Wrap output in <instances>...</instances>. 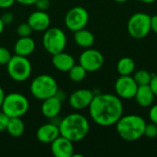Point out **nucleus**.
I'll use <instances>...</instances> for the list:
<instances>
[{"label":"nucleus","mask_w":157,"mask_h":157,"mask_svg":"<svg viewBox=\"0 0 157 157\" xmlns=\"http://www.w3.org/2000/svg\"><path fill=\"white\" fill-rule=\"evenodd\" d=\"M91 120L102 127L115 125L123 115V104L117 95H95L89 107Z\"/></svg>","instance_id":"f257e3e1"},{"label":"nucleus","mask_w":157,"mask_h":157,"mask_svg":"<svg viewBox=\"0 0 157 157\" xmlns=\"http://www.w3.org/2000/svg\"><path fill=\"white\" fill-rule=\"evenodd\" d=\"M60 135L73 143L84 140L89 133L90 125L88 120L82 114L71 113L62 119L59 123Z\"/></svg>","instance_id":"f03ea898"},{"label":"nucleus","mask_w":157,"mask_h":157,"mask_svg":"<svg viewBox=\"0 0 157 157\" xmlns=\"http://www.w3.org/2000/svg\"><path fill=\"white\" fill-rule=\"evenodd\" d=\"M115 125L117 133L122 140L134 142L144 136L146 121L139 115L129 114L122 115Z\"/></svg>","instance_id":"7ed1b4c3"},{"label":"nucleus","mask_w":157,"mask_h":157,"mask_svg":"<svg viewBox=\"0 0 157 157\" xmlns=\"http://www.w3.org/2000/svg\"><path fill=\"white\" fill-rule=\"evenodd\" d=\"M29 90L35 98L42 101L48 98L55 96L59 87L56 80L52 75H40L31 81Z\"/></svg>","instance_id":"20e7f679"},{"label":"nucleus","mask_w":157,"mask_h":157,"mask_svg":"<svg viewBox=\"0 0 157 157\" xmlns=\"http://www.w3.org/2000/svg\"><path fill=\"white\" fill-rule=\"evenodd\" d=\"M29 99L20 93L6 95L1 106V111L9 118H21L29 111Z\"/></svg>","instance_id":"39448f33"},{"label":"nucleus","mask_w":157,"mask_h":157,"mask_svg":"<svg viewBox=\"0 0 157 157\" xmlns=\"http://www.w3.org/2000/svg\"><path fill=\"white\" fill-rule=\"evenodd\" d=\"M6 71L12 80L24 82L31 75L32 65L28 57L15 54L6 63Z\"/></svg>","instance_id":"423d86ee"},{"label":"nucleus","mask_w":157,"mask_h":157,"mask_svg":"<svg viewBox=\"0 0 157 157\" xmlns=\"http://www.w3.org/2000/svg\"><path fill=\"white\" fill-rule=\"evenodd\" d=\"M67 44V37L64 31L59 28H49L42 36V45L47 52L53 55L63 52Z\"/></svg>","instance_id":"0eeeda50"},{"label":"nucleus","mask_w":157,"mask_h":157,"mask_svg":"<svg viewBox=\"0 0 157 157\" xmlns=\"http://www.w3.org/2000/svg\"><path fill=\"white\" fill-rule=\"evenodd\" d=\"M127 29L133 39L145 38L151 31V16L143 12L133 14L128 20Z\"/></svg>","instance_id":"6e6552de"},{"label":"nucleus","mask_w":157,"mask_h":157,"mask_svg":"<svg viewBox=\"0 0 157 157\" xmlns=\"http://www.w3.org/2000/svg\"><path fill=\"white\" fill-rule=\"evenodd\" d=\"M89 20V14L83 6H74L69 9L64 17V24L66 28L75 32L85 29Z\"/></svg>","instance_id":"1a4fd4ad"},{"label":"nucleus","mask_w":157,"mask_h":157,"mask_svg":"<svg viewBox=\"0 0 157 157\" xmlns=\"http://www.w3.org/2000/svg\"><path fill=\"white\" fill-rule=\"evenodd\" d=\"M79 64H81L86 72H97L104 64L103 54L92 48L86 49L79 57Z\"/></svg>","instance_id":"9d476101"},{"label":"nucleus","mask_w":157,"mask_h":157,"mask_svg":"<svg viewBox=\"0 0 157 157\" xmlns=\"http://www.w3.org/2000/svg\"><path fill=\"white\" fill-rule=\"evenodd\" d=\"M138 86H139L132 75H121L114 85L117 96L122 99L134 98Z\"/></svg>","instance_id":"9b49d317"},{"label":"nucleus","mask_w":157,"mask_h":157,"mask_svg":"<svg viewBox=\"0 0 157 157\" xmlns=\"http://www.w3.org/2000/svg\"><path fill=\"white\" fill-rule=\"evenodd\" d=\"M95 94L89 89H77L74 91L69 97V105L71 108L81 110L89 107Z\"/></svg>","instance_id":"f8f14e48"},{"label":"nucleus","mask_w":157,"mask_h":157,"mask_svg":"<svg viewBox=\"0 0 157 157\" xmlns=\"http://www.w3.org/2000/svg\"><path fill=\"white\" fill-rule=\"evenodd\" d=\"M51 151L55 157H73L75 154L74 143L60 135L51 143Z\"/></svg>","instance_id":"ddd939ff"},{"label":"nucleus","mask_w":157,"mask_h":157,"mask_svg":"<svg viewBox=\"0 0 157 157\" xmlns=\"http://www.w3.org/2000/svg\"><path fill=\"white\" fill-rule=\"evenodd\" d=\"M62 105H63V99L60 98L57 95H55L42 100L40 111L44 117L52 120L58 117V115L62 110Z\"/></svg>","instance_id":"4468645a"},{"label":"nucleus","mask_w":157,"mask_h":157,"mask_svg":"<svg viewBox=\"0 0 157 157\" xmlns=\"http://www.w3.org/2000/svg\"><path fill=\"white\" fill-rule=\"evenodd\" d=\"M27 22L34 31H45L50 28L51 17L46 11L37 9L29 16Z\"/></svg>","instance_id":"2eb2a0df"},{"label":"nucleus","mask_w":157,"mask_h":157,"mask_svg":"<svg viewBox=\"0 0 157 157\" xmlns=\"http://www.w3.org/2000/svg\"><path fill=\"white\" fill-rule=\"evenodd\" d=\"M60 136L59 126L53 122L41 125L36 132V137L41 144H51Z\"/></svg>","instance_id":"dca6fc26"},{"label":"nucleus","mask_w":157,"mask_h":157,"mask_svg":"<svg viewBox=\"0 0 157 157\" xmlns=\"http://www.w3.org/2000/svg\"><path fill=\"white\" fill-rule=\"evenodd\" d=\"M52 63L55 69L63 73H68V71L75 64L74 57L64 52L53 54L52 58Z\"/></svg>","instance_id":"f3484780"},{"label":"nucleus","mask_w":157,"mask_h":157,"mask_svg":"<svg viewBox=\"0 0 157 157\" xmlns=\"http://www.w3.org/2000/svg\"><path fill=\"white\" fill-rule=\"evenodd\" d=\"M155 94L152 91L149 85L147 86H139L137 92L135 94V101L141 108H149L154 104Z\"/></svg>","instance_id":"a211bd4d"},{"label":"nucleus","mask_w":157,"mask_h":157,"mask_svg":"<svg viewBox=\"0 0 157 157\" xmlns=\"http://www.w3.org/2000/svg\"><path fill=\"white\" fill-rule=\"evenodd\" d=\"M35 41L29 37H19L14 46V52L17 55L28 57L35 51Z\"/></svg>","instance_id":"6ab92c4d"},{"label":"nucleus","mask_w":157,"mask_h":157,"mask_svg":"<svg viewBox=\"0 0 157 157\" xmlns=\"http://www.w3.org/2000/svg\"><path fill=\"white\" fill-rule=\"evenodd\" d=\"M74 39L75 43L84 49L91 48L95 43L94 34L90 30H87L86 29H82L77 31H75Z\"/></svg>","instance_id":"aec40b11"},{"label":"nucleus","mask_w":157,"mask_h":157,"mask_svg":"<svg viewBox=\"0 0 157 157\" xmlns=\"http://www.w3.org/2000/svg\"><path fill=\"white\" fill-rule=\"evenodd\" d=\"M6 131L11 137L18 138L25 132V124L21 118H10Z\"/></svg>","instance_id":"412c9836"},{"label":"nucleus","mask_w":157,"mask_h":157,"mask_svg":"<svg viewBox=\"0 0 157 157\" xmlns=\"http://www.w3.org/2000/svg\"><path fill=\"white\" fill-rule=\"evenodd\" d=\"M117 71L120 75H132L135 71V63L130 57H122L118 61Z\"/></svg>","instance_id":"4be33fe9"},{"label":"nucleus","mask_w":157,"mask_h":157,"mask_svg":"<svg viewBox=\"0 0 157 157\" xmlns=\"http://www.w3.org/2000/svg\"><path fill=\"white\" fill-rule=\"evenodd\" d=\"M86 69L81 65V64H75L69 71H68V75H69V78L73 81V82H81L86 78Z\"/></svg>","instance_id":"5701e85b"},{"label":"nucleus","mask_w":157,"mask_h":157,"mask_svg":"<svg viewBox=\"0 0 157 157\" xmlns=\"http://www.w3.org/2000/svg\"><path fill=\"white\" fill-rule=\"evenodd\" d=\"M153 75L146 70L141 69L134 73L133 78L138 86H147L150 85Z\"/></svg>","instance_id":"b1692460"},{"label":"nucleus","mask_w":157,"mask_h":157,"mask_svg":"<svg viewBox=\"0 0 157 157\" xmlns=\"http://www.w3.org/2000/svg\"><path fill=\"white\" fill-rule=\"evenodd\" d=\"M33 29L29 26L28 22H23L20 23L17 29V32L19 37H29L32 33Z\"/></svg>","instance_id":"393cba45"},{"label":"nucleus","mask_w":157,"mask_h":157,"mask_svg":"<svg viewBox=\"0 0 157 157\" xmlns=\"http://www.w3.org/2000/svg\"><path fill=\"white\" fill-rule=\"evenodd\" d=\"M144 136L149 138V139H154L157 137V125L155 123H146L145 129H144Z\"/></svg>","instance_id":"a878e982"},{"label":"nucleus","mask_w":157,"mask_h":157,"mask_svg":"<svg viewBox=\"0 0 157 157\" xmlns=\"http://www.w3.org/2000/svg\"><path fill=\"white\" fill-rule=\"evenodd\" d=\"M11 57L12 55L10 52L6 48L0 46V65H6Z\"/></svg>","instance_id":"bb28decb"},{"label":"nucleus","mask_w":157,"mask_h":157,"mask_svg":"<svg viewBox=\"0 0 157 157\" xmlns=\"http://www.w3.org/2000/svg\"><path fill=\"white\" fill-rule=\"evenodd\" d=\"M34 5L38 10L46 11L50 7L51 2H50V0H37Z\"/></svg>","instance_id":"cd10ccee"},{"label":"nucleus","mask_w":157,"mask_h":157,"mask_svg":"<svg viewBox=\"0 0 157 157\" xmlns=\"http://www.w3.org/2000/svg\"><path fill=\"white\" fill-rule=\"evenodd\" d=\"M9 119L10 118L7 115H6L3 111L0 112V132H4L6 130Z\"/></svg>","instance_id":"c85d7f7f"},{"label":"nucleus","mask_w":157,"mask_h":157,"mask_svg":"<svg viewBox=\"0 0 157 157\" xmlns=\"http://www.w3.org/2000/svg\"><path fill=\"white\" fill-rule=\"evenodd\" d=\"M149 119L151 121V122L155 123L157 125V104L155 105H152L150 111H149Z\"/></svg>","instance_id":"c756f323"},{"label":"nucleus","mask_w":157,"mask_h":157,"mask_svg":"<svg viewBox=\"0 0 157 157\" xmlns=\"http://www.w3.org/2000/svg\"><path fill=\"white\" fill-rule=\"evenodd\" d=\"M14 17H15L14 15L12 13H10V12H6V13H4L1 16V18H2V20H3V22H4L5 25L11 24L14 21Z\"/></svg>","instance_id":"7c9ffc66"},{"label":"nucleus","mask_w":157,"mask_h":157,"mask_svg":"<svg viewBox=\"0 0 157 157\" xmlns=\"http://www.w3.org/2000/svg\"><path fill=\"white\" fill-rule=\"evenodd\" d=\"M150 87L152 89V91L154 92L155 96L157 97V75H153L152 76V80L150 82Z\"/></svg>","instance_id":"2f4dec72"},{"label":"nucleus","mask_w":157,"mask_h":157,"mask_svg":"<svg viewBox=\"0 0 157 157\" xmlns=\"http://www.w3.org/2000/svg\"><path fill=\"white\" fill-rule=\"evenodd\" d=\"M16 0H0V8L6 9L11 7L15 4Z\"/></svg>","instance_id":"473e14b6"},{"label":"nucleus","mask_w":157,"mask_h":157,"mask_svg":"<svg viewBox=\"0 0 157 157\" xmlns=\"http://www.w3.org/2000/svg\"><path fill=\"white\" fill-rule=\"evenodd\" d=\"M151 30L157 34V15L151 17Z\"/></svg>","instance_id":"72a5a7b5"},{"label":"nucleus","mask_w":157,"mask_h":157,"mask_svg":"<svg viewBox=\"0 0 157 157\" xmlns=\"http://www.w3.org/2000/svg\"><path fill=\"white\" fill-rule=\"evenodd\" d=\"M37 0H16V2H17L18 4L20 5H23V6H31V5H34L36 3Z\"/></svg>","instance_id":"f704fd0d"},{"label":"nucleus","mask_w":157,"mask_h":157,"mask_svg":"<svg viewBox=\"0 0 157 157\" xmlns=\"http://www.w3.org/2000/svg\"><path fill=\"white\" fill-rule=\"evenodd\" d=\"M5 96H6V94H5V92H4L3 88L0 86V109H1V106H2L3 100H4V98H5Z\"/></svg>","instance_id":"c9c22d12"},{"label":"nucleus","mask_w":157,"mask_h":157,"mask_svg":"<svg viewBox=\"0 0 157 157\" xmlns=\"http://www.w3.org/2000/svg\"><path fill=\"white\" fill-rule=\"evenodd\" d=\"M5 24H4V22H3V20H2V18H1V17H0V35L3 33V31H4V29H5Z\"/></svg>","instance_id":"e433bc0d"},{"label":"nucleus","mask_w":157,"mask_h":157,"mask_svg":"<svg viewBox=\"0 0 157 157\" xmlns=\"http://www.w3.org/2000/svg\"><path fill=\"white\" fill-rule=\"evenodd\" d=\"M139 1L144 4H152V3H155L156 0H139Z\"/></svg>","instance_id":"4c0bfd02"},{"label":"nucleus","mask_w":157,"mask_h":157,"mask_svg":"<svg viewBox=\"0 0 157 157\" xmlns=\"http://www.w3.org/2000/svg\"><path fill=\"white\" fill-rule=\"evenodd\" d=\"M114 1H116L117 3H125V2H127L128 0H114Z\"/></svg>","instance_id":"58836bf2"}]
</instances>
